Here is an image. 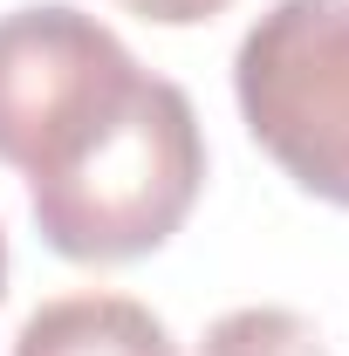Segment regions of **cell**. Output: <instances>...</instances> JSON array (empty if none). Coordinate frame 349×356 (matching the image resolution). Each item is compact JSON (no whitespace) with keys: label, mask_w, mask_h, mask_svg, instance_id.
Instances as JSON below:
<instances>
[{"label":"cell","mask_w":349,"mask_h":356,"mask_svg":"<svg viewBox=\"0 0 349 356\" xmlns=\"http://www.w3.org/2000/svg\"><path fill=\"white\" fill-rule=\"evenodd\" d=\"M199 356H329L315 322L295 309H233L206 329Z\"/></svg>","instance_id":"obj_5"},{"label":"cell","mask_w":349,"mask_h":356,"mask_svg":"<svg viewBox=\"0 0 349 356\" xmlns=\"http://www.w3.org/2000/svg\"><path fill=\"white\" fill-rule=\"evenodd\" d=\"M0 295H7V233H0Z\"/></svg>","instance_id":"obj_7"},{"label":"cell","mask_w":349,"mask_h":356,"mask_svg":"<svg viewBox=\"0 0 349 356\" xmlns=\"http://www.w3.org/2000/svg\"><path fill=\"white\" fill-rule=\"evenodd\" d=\"M14 356H178V343L131 295H62L21 322Z\"/></svg>","instance_id":"obj_4"},{"label":"cell","mask_w":349,"mask_h":356,"mask_svg":"<svg viewBox=\"0 0 349 356\" xmlns=\"http://www.w3.org/2000/svg\"><path fill=\"white\" fill-rule=\"evenodd\" d=\"M144 69L96 14L48 0L0 14V165L48 172L76 151Z\"/></svg>","instance_id":"obj_3"},{"label":"cell","mask_w":349,"mask_h":356,"mask_svg":"<svg viewBox=\"0 0 349 356\" xmlns=\"http://www.w3.org/2000/svg\"><path fill=\"white\" fill-rule=\"evenodd\" d=\"M131 14H144V21H158V28H192V21H213V14H226L233 0H124Z\"/></svg>","instance_id":"obj_6"},{"label":"cell","mask_w":349,"mask_h":356,"mask_svg":"<svg viewBox=\"0 0 349 356\" xmlns=\"http://www.w3.org/2000/svg\"><path fill=\"white\" fill-rule=\"evenodd\" d=\"M233 89L267 158L349 206V0H274L233 55Z\"/></svg>","instance_id":"obj_2"},{"label":"cell","mask_w":349,"mask_h":356,"mask_svg":"<svg viewBox=\"0 0 349 356\" xmlns=\"http://www.w3.org/2000/svg\"><path fill=\"white\" fill-rule=\"evenodd\" d=\"M206 185V137L192 96L137 76L96 131L28 178L35 226L62 261H137L165 247Z\"/></svg>","instance_id":"obj_1"}]
</instances>
